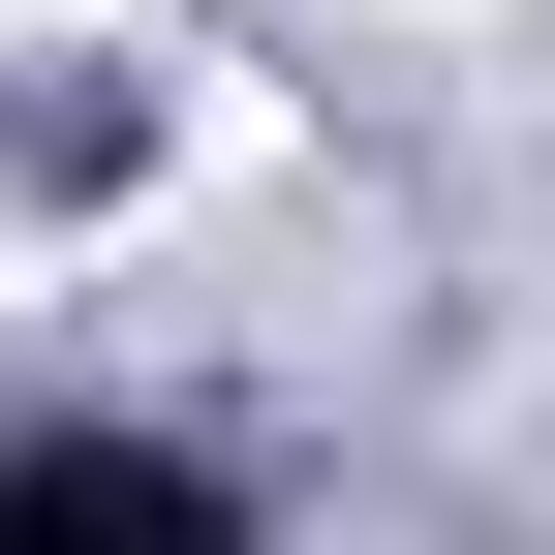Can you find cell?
Instances as JSON below:
<instances>
[{
    "label": "cell",
    "mask_w": 555,
    "mask_h": 555,
    "mask_svg": "<svg viewBox=\"0 0 555 555\" xmlns=\"http://www.w3.org/2000/svg\"><path fill=\"white\" fill-rule=\"evenodd\" d=\"M185 525H247L185 433H0V555H185Z\"/></svg>",
    "instance_id": "1"
}]
</instances>
